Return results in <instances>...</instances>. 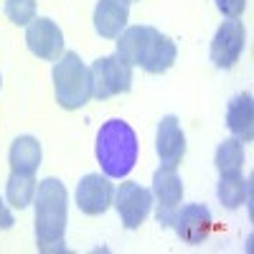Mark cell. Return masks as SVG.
I'll return each instance as SVG.
<instances>
[{"label":"cell","instance_id":"6da1fadb","mask_svg":"<svg viewBox=\"0 0 254 254\" xmlns=\"http://www.w3.org/2000/svg\"><path fill=\"white\" fill-rule=\"evenodd\" d=\"M36 244L41 252H61L69 219V193L59 178H44L36 186Z\"/></svg>","mask_w":254,"mask_h":254},{"label":"cell","instance_id":"7a4b0ae2","mask_svg":"<svg viewBox=\"0 0 254 254\" xmlns=\"http://www.w3.org/2000/svg\"><path fill=\"white\" fill-rule=\"evenodd\" d=\"M97 160L107 178H127L137 163V135L127 122L110 120L97 132Z\"/></svg>","mask_w":254,"mask_h":254},{"label":"cell","instance_id":"3957f363","mask_svg":"<svg viewBox=\"0 0 254 254\" xmlns=\"http://www.w3.org/2000/svg\"><path fill=\"white\" fill-rule=\"evenodd\" d=\"M54 94L61 110H81L92 99V74L79 54L66 51L54 64Z\"/></svg>","mask_w":254,"mask_h":254},{"label":"cell","instance_id":"277c9868","mask_svg":"<svg viewBox=\"0 0 254 254\" xmlns=\"http://www.w3.org/2000/svg\"><path fill=\"white\" fill-rule=\"evenodd\" d=\"M89 74H92V97H97L99 102L117 94H127L132 89V66L125 64L117 54L99 56L89 66Z\"/></svg>","mask_w":254,"mask_h":254},{"label":"cell","instance_id":"5b68a950","mask_svg":"<svg viewBox=\"0 0 254 254\" xmlns=\"http://www.w3.org/2000/svg\"><path fill=\"white\" fill-rule=\"evenodd\" d=\"M112 203L117 208L125 229H137L142 226V221L147 219V214L153 208V193H150V188H142L135 181H125L115 190Z\"/></svg>","mask_w":254,"mask_h":254},{"label":"cell","instance_id":"8992f818","mask_svg":"<svg viewBox=\"0 0 254 254\" xmlns=\"http://www.w3.org/2000/svg\"><path fill=\"white\" fill-rule=\"evenodd\" d=\"M153 198L158 201V224L160 226H171V219L176 214V208L183 201V181L176 173V168H165L160 165L155 176H153V188H150Z\"/></svg>","mask_w":254,"mask_h":254},{"label":"cell","instance_id":"52a82bcc","mask_svg":"<svg viewBox=\"0 0 254 254\" xmlns=\"http://www.w3.org/2000/svg\"><path fill=\"white\" fill-rule=\"evenodd\" d=\"M247 44V31L244 23L237 18H229L219 26L214 41H211V61L216 69H231L239 61Z\"/></svg>","mask_w":254,"mask_h":254},{"label":"cell","instance_id":"ba28073f","mask_svg":"<svg viewBox=\"0 0 254 254\" xmlns=\"http://www.w3.org/2000/svg\"><path fill=\"white\" fill-rule=\"evenodd\" d=\"M26 46L41 61H56L64 54V33L51 18H33L26 26Z\"/></svg>","mask_w":254,"mask_h":254},{"label":"cell","instance_id":"9c48e42d","mask_svg":"<svg viewBox=\"0 0 254 254\" xmlns=\"http://www.w3.org/2000/svg\"><path fill=\"white\" fill-rule=\"evenodd\" d=\"M211 211L203 203H188L183 208H176V214L171 219V226L176 229V234L183 244H203L211 234Z\"/></svg>","mask_w":254,"mask_h":254},{"label":"cell","instance_id":"30bf717a","mask_svg":"<svg viewBox=\"0 0 254 254\" xmlns=\"http://www.w3.org/2000/svg\"><path fill=\"white\" fill-rule=\"evenodd\" d=\"M115 201V186L110 183L107 176L89 173L84 176L76 186V206L81 214L87 216H99L104 214Z\"/></svg>","mask_w":254,"mask_h":254},{"label":"cell","instance_id":"8fae6325","mask_svg":"<svg viewBox=\"0 0 254 254\" xmlns=\"http://www.w3.org/2000/svg\"><path fill=\"white\" fill-rule=\"evenodd\" d=\"M158 28L153 26H130L117 36V56L130 64V66H142L147 54H150L155 38H158Z\"/></svg>","mask_w":254,"mask_h":254},{"label":"cell","instance_id":"7c38bea8","mask_svg":"<svg viewBox=\"0 0 254 254\" xmlns=\"http://www.w3.org/2000/svg\"><path fill=\"white\" fill-rule=\"evenodd\" d=\"M155 150L160 158V165L165 168H178L186 155V135L181 130V122L173 115H165L158 122V135H155Z\"/></svg>","mask_w":254,"mask_h":254},{"label":"cell","instance_id":"4fadbf2b","mask_svg":"<svg viewBox=\"0 0 254 254\" xmlns=\"http://www.w3.org/2000/svg\"><path fill=\"white\" fill-rule=\"evenodd\" d=\"M130 18V0H97L94 8V31L102 38H117Z\"/></svg>","mask_w":254,"mask_h":254},{"label":"cell","instance_id":"5bb4252c","mask_svg":"<svg viewBox=\"0 0 254 254\" xmlns=\"http://www.w3.org/2000/svg\"><path fill=\"white\" fill-rule=\"evenodd\" d=\"M226 127L239 142H252L254 137V104L252 94H237L226 107Z\"/></svg>","mask_w":254,"mask_h":254},{"label":"cell","instance_id":"9a60e30c","mask_svg":"<svg viewBox=\"0 0 254 254\" xmlns=\"http://www.w3.org/2000/svg\"><path fill=\"white\" fill-rule=\"evenodd\" d=\"M41 142L33 137V135H20L13 140L10 145V153H8V163H10V171L15 173H28L33 176L41 165Z\"/></svg>","mask_w":254,"mask_h":254},{"label":"cell","instance_id":"2e32d148","mask_svg":"<svg viewBox=\"0 0 254 254\" xmlns=\"http://www.w3.org/2000/svg\"><path fill=\"white\" fill-rule=\"evenodd\" d=\"M176 56H178V49L173 44V38L158 33L155 44H153L150 54H147V59H145V64L140 69L145 74H163V71H168L176 64Z\"/></svg>","mask_w":254,"mask_h":254},{"label":"cell","instance_id":"e0dca14e","mask_svg":"<svg viewBox=\"0 0 254 254\" xmlns=\"http://www.w3.org/2000/svg\"><path fill=\"white\" fill-rule=\"evenodd\" d=\"M36 178L28 176V173H15L10 171L8 176V183H5V201L13 206V208H28L33 203V196H36Z\"/></svg>","mask_w":254,"mask_h":254},{"label":"cell","instance_id":"ac0fdd59","mask_svg":"<svg viewBox=\"0 0 254 254\" xmlns=\"http://www.w3.org/2000/svg\"><path fill=\"white\" fill-rule=\"evenodd\" d=\"M216 171L221 176H234L242 173V165H244V145L237 137H229L216 147Z\"/></svg>","mask_w":254,"mask_h":254},{"label":"cell","instance_id":"d6986e66","mask_svg":"<svg viewBox=\"0 0 254 254\" xmlns=\"http://www.w3.org/2000/svg\"><path fill=\"white\" fill-rule=\"evenodd\" d=\"M216 193H219L221 206H226V208H239V206L249 198V181H244L242 173L221 176Z\"/></svg>","mask_w":254,"mask_h":254},{"label":"cell","instance_id":"ffe728a7","mask_svg":"<svg viewBox=\"0 0 254 254\" xmlns=\"http://www.w3.org/2000/svg\"><path fill=\"white\" fill-rule=\"evenodd\" d=\"M3 13L13 26H28L36 18V0H5Z\"/></svg>","mask_w":254,"mask_h":254},{"label":"cell","instance_id":"44dd1931","mask_svg":"<svg viewBox=\"0 0 254 254\" xmlns=\"http://www.w3.org/2000/svg\"><path fill=\"white\" fill-rule=\"evenodd\" d=\"M216 8L226 15V18H239L247 8V0H216Z\"/></svg>","mask_w":254,"mask_h":254},{"label":"cell","instance_id":"7402d4cb","mask_svg":"<svg viewBox=\"0 0 254 254\" xmlns=\"http://www.w3.org/2000/svg\"><path fill=\"white\" fill-rule=\"evenodd\" d=\"M15 224V219H13V214H10V208L5 206V201L0 198V229H10Z\"/></svg>","mask_w":254,"mask_h":254},{"label":"cell","instance_id":"603a6c76","mask_svg":"<svg viewBox=\"0 0 254 254\" xmlns=\"http://www.w3.org/2000/svg\"><path fill=\"white\" fill-rule=\"evenodd\" d=\"M0 87H3V76H0Z\"/></svg>","mask_w":254,"mask_h":254},{"label":"cell","instance_id":"cb8c5ba5","mask_svg":"<svg viewBox=\"0 0 254 254\" xmlns=\"http://www.w3.org/2000/svg\"><path fill=\"white\" fill-rule=\"evenodd\" d=\"M130 3H132V0H130Z\"/></svg>","mask_w":254,"mask_h":254}]
</instances>
